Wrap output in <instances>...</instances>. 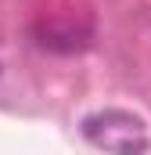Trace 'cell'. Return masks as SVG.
Listing matches in <instances>:
<instances>
[{"instance_id": "1", "label": "cell", "mask_w": 151, "mask_h": 155, "mask_svg": "<svg viewBox=\"0 0 151 155\" xmlns=\"http://www.w3.org/2000/svg\"><path fill=\"white\" fill-rule=\"evenodd\" d=\"M83 137L108 155H144L148 152V126L144 119L122 108H104L83 119Z\"/></svg>"}]
</instances>
